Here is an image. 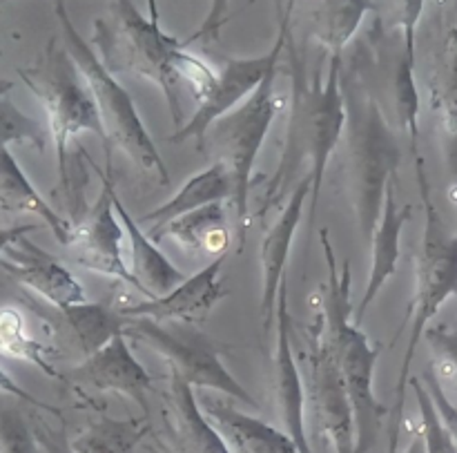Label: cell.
Masks as SVG:
<instances>
[{
  "mask_svg": "<svg viewBox=\"0 0 457 453\" xmlns=\"http://www.w3.org/2000/svg\"><path fill=\"white\" fill-rule=\"evenodd\" d=\"M321 453H328V447H321Z\"/></svg>",
  "mask_w": 457,
  "mask_h": 453,
  "instance_id": "cell-42",
  "label": "cell"
},
{
  "mask_svg": "<svg viewBox=\"0 0 457 453\" xmlns=\"http://www.w3.org/2000/svg\"><path fill=\"white\" fill-rule=\"evenodd\" d=\"M92 43L112 74L152 80L163 92L172 123L179 128L183 125V85L199 101L217 79V70L205 58L190 52L186 40L165 34L159 22L134 7L132 0H114L110 16L94 21Z\"/></svg>",
  "mask_w": 457,
  "mask_h": 453,
  "instance_id": "cell-1",
  "label": "cell"
},
{
  "mask_svg": "<svg viewBox=\"0 0 457 453\" xmlns=\"http://www.w3.org/2000/svg\"><path fill=\"white\" fill-rule=\"evenodd\" d=\"M275 79L277 70L270 71L239 107L221 116L205 134V141L212 143L217 155L214 161H221L232 177V188H235L232 206H235L237 231H239V250L244 248L250 223L248 195L253 186L254 164L281 107L279 96L275 94Z\"/></svg>",
  "mask_w": 457,
  "mask_h": 453,
  "instance_id": "cell-8",
  "label": "cell"
},
{
  "mask_svg": "<svg viewBox=\"0 0 457 453\" xmlns=\"http://www.w3.org/2000/svg\"><path fill=\"white\" fill-rule=\"evenodd\" d=\"M293 7L295 0H288L286 9H279V31H277L275 43L266 54L254 58H228L223 70L217 71V79L210 85L208 92L196 101L190 119L177 130V134L170 137V141L183 143L195 138L196 146L204 147L208 130L221 116L239 107L263 83V79L279 67L281 54H284L290 38V13H293Z\"/></svg>",
  "mask_w": 457,
  "mask_h": 453,
  "instance_id": "cell-11",
  "label": "cell"
},
{
  "mask_svg": "<svg viewBox=\"0 0 457 453\" xmlns=\"http://www.w3.org/2000/svg\"><path fill=\"white\" fill-rule=\"evenodd\" d=\"M375 0H320L311 13L312 36L328 49L330 56L342 58L366 13L375 12Z\"/></svg>",
  "mask_w": 457,
  "mask_h": 453,
  "instance_id": "cell-26",
  "label": "cell"
},
{
  "mask_svg": "<svg viewBox=\"0 0 457 453\" xmlns=\"http://www.w3.org/2000/svg\"><path fill=\"white\" fill-rule=\"evenodd\" d=\"M0 210L3 213H16V214H34L38 217L45 226L52 231L56 241L61 246L70 248L71 232H74V223L62 219L47 201L43 199L34 183L27 179L22 168L18 165L16 156L3 147L0 150Z\"/></svg>",
  "mask_w": 457,
  "mask_h": 453,
  "instance_id": "cell-22",
  "label": "cell"
},
{
  "mask_svg": "<svg viewBox=\"0 0 457 453\" xmlns=\"http://www.w3.org/2000/svg\"><path fill=\"white\" fill-rule=\"evenodd\" d=\"M36 231H38V226H34V223H21V226H7V228L0 226V255H3L9 246L16 244L18 239H22V237L31 235V232Z\"/></svg>",
  "mask_w": 457,
  "mask_h": 453,
  "instance_id": "cell-39",
  "label": "cell"
},
{
  "mask_svg": "<svg viewBox=\"0 0 457 453\" xmlns=\"http://www.w3.org/2000/svg\"><path fill=\"white\" fill-rule=\"evenodd\" d=\"M4 398H0V453H36L31 424L25 414Z\"/></svg>",
  "mask_w": 457,
  "mask_h": 453,
  "instance_id": "cell-32",
  "label": "cell"
},
{
  "mask_svg": "<svg viewBox=\"0 0 457 453\" xmlns=\"http://www.w3.org/2000/svg\"><path fill=\"white\" fill-rule=\"evenodd\" d=\"M277 342H275V400L284 432L297 442L299 451L312 453L306 429V389L302 382L297 353L293 347V320L288 313L286 284L281 286L277 304Z\"/></svg>",
  "mask_w": 457,
  "mask_h": 453,
  "instance_id": "cell-17",
  "label": "cell"
},
{
  "mask_svg": "<svg viewBox=\"0 0 457 453\" xmlns=\"http://www.w3.org/2000/svg\"><path fill=\"white\" fill-rule=\"evenodd\" d=\"M13 88V83H9V80H0V98L4 96V94H9V89Z\"/></svg>",
  "mask_w": 457,
  "mask_h": 453,
  "instance_id": "cell-41",
  "label": "cell"
},
{
  "mask_svg": "<svg viewBox=\"0 0 457 453\" xmlns=\"http://www.w3.org/2000/svg\"><path fill=\"white\" fill-rule=\"evenodd\" d=\"M0 271L9 280L18 281L31 293L43 298L54 308H67L87 302V295H85L80 281L47 250L36 246L27 237L18 239L0 255Z\"/></svg>",
  "mask_w": 457,
  "mask_h": 453,
  "instance_id": "cell-14",
  "label": "cell"
},
{
  "mask_svg": "<svg viewBox=\"0 0 457 453\" xmlns=\"http://www.w3.org/2000/svg\"><path fill=\"white\" fill-rule=\"evenodd\" d=\"M56 311L83 357L94 356L116 335H123V317L119 308L85 302Z\"/></svg>",
  "mask_w": 457,
  "mask_h": 453,
  "instance_id": "cell-27",
  "label": "cell"
},
{
  "mask_svg": "<svg viewBox=\"0 0 457 453\" xmlns=\"http://www.w3.org/2000/svg\"><path fill=\"white\" fill-rule=\"evenodd\" d=\"M22 83L43 103L54 138L61 186L70 188V146L79 134L92 132L105 143L101 114L87 80L65 45L49 40L38 61L27 70H18Z\"/></svg>",
  "mask_w": 457,
  "mask_h": 453,
  "instance_id": "cell-7",
  "label": "cell"
},
{
  "mask_svg": "<svg viewBox=\"0 0 457 453\" xmlns=\"http://www.w3.org/2000/svg\"><path fill=\"white\" fill-rule=\"evenodd\" d=\"M312 192V177L306 174L297 186L290 190L288 199L281 206L279 217L272 222L262 241V326L272 331L277 322V304H279L281 286L286 284V264L293 248L295 232L302 223L306 197Z\"/></svg>",
  "mask_w": 457,
  "mask_h": 453,
  "instance_id": "cell-16",
  "label": "cell"
},
{
  "mask_svg": "<svg viewBox=\"0 0 457 453\" xmlns=\"http://www.w3.org/2000/svg\"><path fill=\"white\" fill-rule=\"evenodd\" d=\"M418 186L424 204V235L418 264H415V298L411 304L409 347H406L400 378H397L395 402L391 405V438H400L406 389H409V369L413 365L420 340L424 338L428 324L440 313V308L457 295V232L453 235L442 223L440 213L433 204L427 174H420Z\"/></svg>",
  "mask_w": 457,
  "mask_h": 453,
  "instance_id": "cell-6",
  "label": "cell"
},
{
  "mask_svg": "<svg viewBox=\"0 0 457 453\" xmlns=\"http://www.w3.org/2000/svg\"><path fill=\"white\" fill-rule=\"evenodd\" d=\"M437 365H442V373L457 382V326H436L424 333Z\"/></svg>",
  "mask_w": 457,
  "mask_h": 453,
  "instance_id": "cell-33",
  "label": "cell"
},
{
  "mask_svg": "<svg viewBox=\"0 0 457 453\" xmlns=\"http://www.w3.org/2000/svg\"><path fill=\"white\" fill-rule=\"evenodd\" d=\"M196 402L230 453H302L288 433L244 414L232 398L199 389Z\"/></svg>",
  "mask_w": 457,
  "mask_h": 453,
  "instance_id": "cell-18",
  "label": "cell"
},
{
  "mask_svg": "<svg viewBox=\"0 0 457 453\" xmlns=\"http://www.w3.org/2000/svg\"><path fill=\"white\" fill-rule=\"evenodd\" d=\"M152 241L174 239L187 250H201L208 255H226L230 248V228L226 219V204H212L205 208L192 210L177 219L152 226L147 231Z\"/></svg>",
  "mask_w": 457,
  "mask_h": 453,
  "instance_id": "cell-23",
  "label": "cell"
},
{
  "mask_svg": "<svg viewBox=\"0 0 457 453\" xmlns=\"http://www.w3.org/2000/svg\"><path fill=\"white\" fill-rule=\"evenodd\" d=\"M54 9H56L58 22H61L62 45L70 52V56L74 58L80 74L87 80L89 89L94 94L98 114H101L103 132H105V143L123 152L143 174L165 186L170 181L165 161L156 150L154 138L147 132L129 92L107 70L105 63L98 58L96 49L76 29L70 13H67L65 0H56Z\"/></svg>",
  "mask_w": 457,
  "mask_h": 453,
  "instance_id": "cell-5",
  "label": "cell"
},
{
  "mask_svg": "<svg viewBox=\"0 0 457 453\" xmlns=\"http://www.w3.org/2000/svg\"><path fill=\"white\" fill-rule=\"evenodd\" d=\"M286 49L290 54V70H293L288 134H286V146L281 152L279 165H277L275 174L263 190L259 214L263 217L281 204L284 195L290 190V181L297 174L299 164H308L311 168L306 174L312 177L311 219H315L326 165H328L337 143L342 141L344 125H346L342 58L330 56L326 76L317 71V74H312V79H308L290 38Z\"/></svg>",
  "mask_w": 457,
  "mask_h": 453,
  "instance_id": "cell-2",
  "label": "cell"
},
{
  "mask_svg": "<svg viewBox=\"0 0 457 453\" xmlns=\"http://www.w3.org/2000/svg\"><path fill=\"white\" fill-rule=\"evenodd\" d=\"M431 101L446 137V161L457 186V18L445 31L431 76Z\"/></svg>",
  "mask_w": 457,
  "mask_h": 453,
  "instance_id": "cell-24",
  "label": "cell"
},
{
  "mask_svg": "<svg viewBox=\"0 0 457 453\" xmlns=\"http://www.w3.org/2000/svg\"><path fill=\"white\" fill-rule=\"evenodd\" d=\"M163 427L172 453H230L201 411L196 389L174 371L163 393Z\"/></svg>",
  "mask_w": 457,
  "mask_h": 453,
  "instance_id": "cell-19",
  "label": "cell"
},
{
  "mask_svg": "<svg viewBox=\"0 0 457 453\" xmlns=\"http://www.w3.org/2000/svg\"><path fill=\"white\" fill-rule=\"evenodd\" d=\"M114 208L120 219V226L125 231V241H128V259L129 273L137 280L138 293L145 295V299L163 298L170 290L177 289L186 275L165 257L159 250L156 241L141 228V223L125 210L123 201L114 192Z\"/></svg>",
  "mask_w": 457,
  "mask_h": 453,
  "instance_id": "cell-21",
  "label": "cell"
},
{
  "mask_svg": "<svg viewBox=\"0 0 457 453\" xmlns=\"http://www.w3.org/2000/svg\"><path fill=\"white\" fill-rule=\"evenodd\" d=\"M114 183H112L110 170L103 174V188L98 199L87 210L80 222L74 223L70 248L74 250V262L85 271L98 273V275L112 277V280L125 281L138 290L137 280L125 264V231L114 208Z\"/></svg>",
  "mask_w": 457,
  "mask_h": 453,
  "instance_id": "cell-12",
  "label": "cell"
},
{
  "mask_svg": "<svg viewBox=\"0 0 457 453\" xmlns=\"http://www.w3.org/2000/svg\"><path fill=\"white\" fill-rule=\"evenodd\" d=\"M9 143L29 146L38 152H43L47 146L43 125L27 116L22 110H18L16 103L4 94L0 98V150L7 147Z\"/></svg>",
  "mask_w": 457,
  "mask_h": 453,
  "instance_id": "cell-31",
  "label": "cell"
},
{
  "mask_svg": "<svg viewBox=\"0 0 457 453\" xmlns=\"http://www.w3.org/2000/svg\"><path fill=\"white\" fill-rule=\"evenodd\" d=\"M342 85L346 101L344 143L348 188L360 232L370 241L382 214L388 186L395 181L402 150L378 98L369 92V88L361 80L344 74Z\"/></svg>",
  "mask_w": 457,
  "mask_h": 453,
  "instance_id": "cell-4",
  "label": "cell"
},
{
  "mask_svg": "<svg viewBox=\"0 0 457 453\" xmlns=\"http://www.w3.org/2000/svg\"><path fill=\"white\" fill-rule=\"evenodd\" d=\"M52 353L54 347L40 342L29 333L21 308L0 306V356L34 365L47 378L62 380L56 366L52 365Z\"/></svg>",
  "mask_w": 457,
  "mask_h": 453,
  "instance_id": "cell-29",
  "label": "cell"
},
{
  "mask_svg": "<svg viewBox=\"0 0 457 453\" xmlns=\"http://www.w3.org/2000/svg\"><path fill=\"white\" fill-rule=\"evenodd\" d=\"M150 433L147 415L143 418H96L71 438L74 453H134Z\"/></svg>",
  "mask_w": 457,
  "mask_h": 453,
  "instance_id": "cell-28",
  "label": "cell"
},
{
  "mask_svg": "<svg viewBox=\"0 0 457 453\" xmlns=\"http://www.w3.org/2000/svg\"><path fill=\"white\" fill-rule=\"evenodd\" d=\"M232 195H235V188H232L230 172H228V168L221 161H214L212 165H208L199 174L187 179L172 199H168L163 206L147 213L141 219V223L150 222L159 226V223L181 217V214L192 213V210L205 208V206L226 204V201L232 204Z\"/></svg>",
  "mask_w": 457,
  "mask_h": 453,
  "instance_id": "cell-25",
  "label": "cell"
},
{
  "mask_svg": "<svg viewBox=\"0 0 457 453\" xmlns=\"http://www.w3.org/2000/svg\"><path fill=\"white\" fill-rule=\"evenodd\" d=\"M147 9H150L152 21L159 22V12H156V0H147Z\"/></svg>",
  "mask_w": 457,
  "mask_h": 453,
  "instance_id": "cell-40",
  "label": "cell"
},
{
  "mask_svg": "<svg viewBox=\"0 0 457 453\" xmlns=\"http://www.w3.org/2000/svg\"><path fill=\"white\" fill-rule=\"evenodd\" d=\"M422 382H424V387H427V391L431 393L433 405H436L442 423L446 424V429H449L451 436H453V440L457 445V407L449 400V396L445 393V387H442V382H440V375H437L433 369H427L422 373Z\"/></svg>",
  "mask_w": 457,
  "mask_h": 453,
  "instance_id": "cell-35",
  "label": "cell"
},
{
  "mask_svg": "<svg viewBox=\"0 0 457 453\" xmlns=\"http://www.w3.org/2000/svg\"><path fill=\"white\" fill-rule=\"evenodd\" d=\"M70 382L76 389H94L98 393H119L147 411V393L152 391V375L134 357L125 335H116L101 351L85 357L70 371Z\"/></svg>",
  "mask_w": 457,
  "mask_h": 453,
  "instance_id": "cell-15",
  "label": "cell"
},
{
  "mask_svg": "<svg viewBox=\"0 0 457 453\" xmlns=\"http://www.w3.org/2000/svg\"><path fill=\"white\" fill-rule=\"evenodd\" d=\"M320 244L328 266V281L321 293V317L351 396L355 415V453H369L378 442L384 418L391 415V407L375 396V366L382 344L370 342L361 324L353 322L351 264L346 262L342 271H337V257L326 228L320 232Z\"/></svg>",
  "mask_w": 457,
  "mask_h": 453,
  "instance_id": "cell-3",
  "label": "cell"
},
{
  "mask_svg": "<svg viewBox=\"0 0 457 453\" xmlns=\"http://www.w3.org/2000/svg\"><path fill=\"white\" fill-rule=\"evenodd\" d=\"M123 335L159 353L170 365V371L181 375L196 391L204 389V391L221 393L241 405H248L257 411L262 409L259 402L241 387L239 380L223 366L212 344L205 342L201 335L174 333L165 329L161 322L147 320V317H134V320L123 317Z\"/></svg>",
  "mask_w": 457,
  "mask_h": 453,
  "instance_id": "cell-10",
  "label": "cell"
},
{
  "mask_svg": "<svg viewBox=\"0 0 457 453\" xmlns=\"http://www.w3.org/2000/svg\"><path fill=\"white\" fill-rule=\"evenodd\" d=\"M411 391L415 393V400H418L420 409V433L424 438V447L427 453H457V445L451 436V432L446 429V424L442 423L440 414H437L436 405L431 400V393L424 387L422 378H411L409 380Z\"/></svg>",
  "mask_w": 457,
  "mask_h": 453,
  "instance_id": "cell-30",
  "label": "cell"
},
{
  "mask_svg": "<svg viewBox=\"0 0 457 453\" xmlns=\"http://www.w3.org/2000/svg\"><path fill=\"white\" fill-rule=\"evenodd\" d=\"M297 360L302 362L306 375V420L311 423L308 438L320 442V447H333L335 453H355V415L351 396L326 335L321 311L306 326L303 348Z\"/></svg>",
  "mask_w": 457,
  "mask_h": 453,
  "instance_id": "cell-9",
  "label": "cell"
},
{
  "mask_svg": "<svg viewBox=\"0 0 457 453\" xmlns=\"http://www.w3.org/2000/svg\"><path fill=\"white\" fill-rule=\"evenodd\" d=\"M31 432H34L36 453H74L65 438L58 436L49 424L40 423L38 418L31 423Z\"/></svg>",
  "mask_w": 457,
  "mask_h": 453,
  "instance_id": "cell-38",
  "label": "cell"
},
{
  "mask_svg": "<svg viewBox=\"0 0 457 453\" xmlns=\"http://www.w3.org/2000/svg\"><path fill=\"white\" fill-rule=\"evenodd\" d=\"M4 3H9V0H0V9H3V4H4Z\"/></svg>",
  "mask_w": 457,
  "mask_h": 453,
  "instance_id": "cell-43",
  "label": "cell"
},
{
  "mask_svg": "<svg viewBox=\"0 0 457 453\" xmlns=\"http://www.w3.org/2000/svg\"><path fill=\"white\" fill-rule=\"evenodd\" d=\"M0 396L13 398V400L22 402V405H29V407H34V409H40V411H45V414H52V415H56V418H61V411H58L56 407L47 405V402H43V400H38L36 396H31L29 391H25V389L16 382V380L9 378L3 369H0Z\"/></svg>",
  "mask_w": 457,
  "mask_h": 453,
  "instance_id": "cell-37",
  "label": "cell"
},
{
  "mask_svg": "<svg viewBox=\"0 0 457 453\" xmlns=\"http://www.w3.org/2000/svg\"><path fill=\"white\" fill-rule=\"evenodd\" d=\"M226 264V255L210 262L196 275L186 277V281L170 290L163 298L143 299L132 306H119L120 317H147L154 322H179V324H201L217 304L226 298V289L221 284V268Z\"/></svg>",
  "mask_w": 457,
  "mask_h": 453,
  "instance_id": "cell-13",
  "label": "cell"
},
{
  "mask_svg": "<svg viewBox=\"0 0 457 453\" xmlns=\"http://www.w3.org/2000/svg\"><path fill=\"white\" fill-rule=\"evenodd\" d=\"M228 16H230V0H210V9L205 13L204 22H201L199 29L186 40L187 45L195 43V40L201 38H210V40H217L219 34H221V27L226 25Z\"/></svg>",
  "mask_w": 457,
  "mask_h": 453,
  "instance_id": "cell-36",
  "label": "cell"
},
{
  "mask_svg": "<svg viewBox=\"0 0 457 453\" xmlns=\"http://www.w3.org/2000/svg\"><path fill=\"white\" fill-rule=\"evenodd\" d=\"M411 214H413V206L397 204L395 181H391L386 197H384V208L382 214H379L378 228H375L373 239H370V244H373V250H370V273L369 281H366L364 295H361L360 304H357V324L364 322L366 311H369L370 304L375 302L379 290H382L384 286H386V281L395 275L397 262H400L402 231H404V226L409 223Z\"/></svg>",
  "mask_w": 457,
  "mask_h": 453,
  "instance_id": "cell-20",
  "label": "cell"
},
{
  "mask_svg": "<svg viewBox=\"0 0 457 453\" xmlns=\"http://www.w3.org/2000/svg\"><path fill=\"white\" fill-rule=\"evenodd\" d=\"M424 4L427 0H397V27L402 29V56L415 61V38H418V25L422 21Z\"/></svg>",
  "mask_w": 457,
  "mask_h": 453,
  "instance_id": "cell-34",
  "label": "cell"
}]
</instances>
